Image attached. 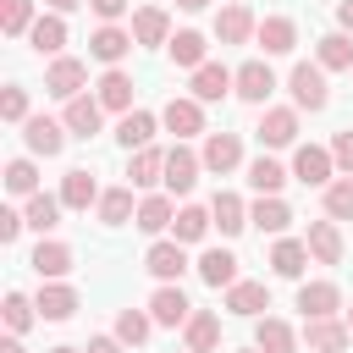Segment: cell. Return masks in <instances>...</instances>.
Returning a JSON list of instances; mask_svg holds the SVG:
<instances>
[{
  "label": "cell",
  "mask_w": 353,
  "mask_h": 353,
  "mask_svg": "<svg viewBox=\"0 0 353 353\" xmlns=\"http://www.w3.org/2000/svg\"><path fill=\"white\" fill-rule=\"evenodd\" d=\"M127 176H132V188H154V182H165V149H132L127 154Z\"/></svg>",
  "instance_id": "37"
},
{
  "label": "cell",
  "mask_w": 353,
  "mask_h": 353,
  "mask_svg": "<svg viewBox=\"0 0 353 353\" xmlns=\"http://www.w3.org/2000/svg\"><path fill=\"white\" fill-rule=\"evenodd\" d=\"M61 210H66V204H61V193H44V188H39L33 199H22V215H28V226H33L39 237L61 226Z\"/></svg>",
  "instance_id": "39"
},
{
  "label": "cell",
  "mask_w": 353,
  "mask_h": 353,
  "mask_svg": "<svg viewBox=\"0 0 353 353\" xmlns=\"http://www.w3.org/2000/svg\"><path fill=\"white\" fill-rule=\"evenodd\" d=\"M154 132H160V116H154V110H138V105L116 121V143H121L127 154H132V149H149V143H154Z\"/></svg>",
  "instance_id": "25"
},
{
  "label": "cell",
  "mask_w": 353,
  "mask_h": 353,
  "mask_svg": "<svg viewBox=\"0 0 353 353\" xmlns=\"http://www.w3.org/2000/svg\"><path fill=\"white\" fill-rule=\"evenodd\" d=\"M94 94H99V105H105V110H116V116H127V110H132V77H127L121 66H105V72H99V83H94Z\"/></svg>",
  "instance_id": "32"
},
{
  "label": "cell",
  "mask_w": 353,
  "mask_h": 353,
  "mask_svg": "<svg viewBox=\"0 0 353 353\" xmlns=\"http://www.w3.org/2000/svg\"><path fill=\"white\" fill-rule=\"evenodd\" d=\"M99 193H105V188L94 182V171H88V165H72V171L61 176V204H66V210H77V215H83V210H94V204H99Z\"/></svg>",
  "instance_id": "26"
},
{
  "label": "cell",
  "mask_w": 353,
  "mask_h": 353,
  "mask_svg": "<svg viewBox=\"0 0 353 353\" xmlns=\"http://www.w3.org/2000/svg\"><path fill=\"white\" fill-rule=\"evenodd\" d=\"M254 33H259V17H254L243 0H232V6L215 11V39H221V44H248Z\"/></svg>",
  "instance_id": "18"
},
{
  "label": "cell",
  "mask_w": 353,
  "mask_h": 353,
  "mask_svg": "<svg viewBox=\"0 0 353 353\" xmlns=\"http://www.w3.org/2000/svg\"><path fill=\"white\" fill-rule=\"evenodd\" d=\"M165 55H171L182 72H199V66L210 61V39H204L199 28H176V33H171V44H165Z\"/></svg>",
  "instance_id": "28"
},
{
  "label": "cell",
  "mask_w": 353,
  "mask_h": 353,
  "mask_svg": "<svg viewBox=\"0 0 353 353\" xmlns=\"http://www.w3.org/2000/svg\"><path fill=\"white\" fill-rule=\"evenodd\" d=\"M171 221H176L171 193H149V199H138V215H132V226H138V232L160 237V232H171Z\"/></svg>",
  "instance_id": "33"
},
{
  "label": "cell",
  "mask_w": 353,
  "mask_h": 353,
  "mask_svg": "<svg viewBox=\"0 0 353 353\" xmlns=\"http://www.w3.org/2000/svg\"><path fill=\"white\" fill-rule=\"evenodd\" d=\"M50 353H83V347H72V342H55V347H50Z\"/></svg>",
  "instance_id": "56"
},
{
  "label": "cell",
  "mask_w": 353,
  "mask_h": 353,
  "mask_svg": "<svg viewBox=\"0 0 353 353\" xmlns=\"http://www.w3.org/2000/svg\"><path fill=\"white\" fill-rule=\"evenodd\" d=\"M232 88H237V72H232V66H221V61H204V66L188 77V94H193V99H204V105L226 99Z\"/></svg>",
  "instance_id": "14"
},
{
  "label": "cell",
  "mask_w": 353,
  "mask_h": 353,
  "mask_svg": "<svg viewBox=\"0 0 353 353\" xmlns=\"http://www.w3.org/2000/svg\"><path fill=\"white\" fill-rule=\"evenodd\" d=\"M320 199H325V215L331 221H353V176H331L320 188Z\"/></svg>",
  "instance_id": "46"
},
{
  "label": "cell",
  "mask_w": 353,
  "mask_h": 353,
  "mask_svg": "<svg viewBox=\"0 0 353 353\" xmlns=\"http://www.w3.org/2000/svg\"><path fill=\"white\" fill-rule=\"evenodd\" d=\"M309 254H314V265H342V254H347V243H342V221H309Z\"/></svg>",
  "instance_id": "22"
},
{
  "label": "cell",
  "mask_w": 353,
  "mask_h": 353,
  "mask_svg": "<svg viewBox=\"0 0 353 353\" xmlns=\"http://www.w3.org/2000/svg\"><path fill=\"white\" fill-rule=\"evenodd\" d=\"M66 121H55V116H28L22 121V143H28V154H44V160H55L61 149H66Z\"/></svg>",
  "instance_id": "9"
},
{
  "label": "cell",
  "mask_w": 353,
  "mask_h": 353,
  "mask_svg": "<svg viewBox=\"0 0 353 353\" xmlns=\"http://www.w3.org/2000/svg\"><path fill=\"white\" fill-rule=\"evenodd\" d=\"M143 270H149L154 281H176V276L188 270V243H176V237H154L149 254H143Z\"/></svg>",
  "instance_id": "12"
},
{
  "label": "cell",
  "mask_w": 353,
  "mask_h": 353,
  "mask_svg": "<svg viewBox=\"0 0 353 353\" xmlns=\"http://www.w3.org/2000/svg\"><path fill=\"white\" fill-rule=\"evenodd\" d=\"M314 61H320L325 72H353V33H342V28L320 33V39H314Z\"/></svg>",
  "instance_id": "34"
},
{
  "label": "cell",
  "mask_w": 353,
  "mask_h": 353,
  "mask_svg": "<svg viewBox=\"0 0 353 353\" xmlns=\"http://www.w3.org/2000/svg\"><path fill=\"white\" fill-rule=\"evenodd\" d=\"M88 88V61H77V55H50V66H44V94L50 99H77Z\"/></svg>",
  "instance_id": "2"
},
{
  "label": "cell",
  "mask_w": 353,
  "mask_h": 353,
  "mask_svg": "<svg viewBox=\"0 0 353 353\" xmlns=\"http://www.w3.org/2000/svg\"><path fill=\"white\" fill-rule=\"evenodd\" d=\"M39 22V6L33 0H0V33L6 39H28Z\"/></svg>",
  "instance_id": "42"
},
{
  "label": "cell",
  "mask_w": 353,
  "mask_h": 353,
  "mask_svg": "<svg viewBox=\"0 0 353 353\" xmlns=\"http://www.w3.org/2000/svg\"><path fill=\"white\" fill-rule=\"evenodd\" d=\"M132 44H138V39H132V28H121V22H99V28L88 33V55H94L99 66H121Z\"/></svg>",
  "instance_id": "8"
},
{
  "label": "cell",
  "mask_w": 353,
  "mask_h": 353,
  "mask_svg": "<svg viewBox=\"0 0 353 353\" xmlns=\"http://www.w3.org/2000/svg\"><path fill=\"white\" fill-rule=\"evenodd\" d=\"M210 0H176V11H204Z\"/></svg>",
  "instance_id": "55"
},
{
  "label": "cell",
  "mask_w": 353,
  "mask_h": 353,
  "mask_svg": "<svg viewBox=\"0 0 353 353\" xmlns=\"http://www.w3.org/2000/svg\"><path fill=\"white\" fill-rule=\"evenodd\" d=\"M149 331H154V314H149V309H116V336H121L127 347L149 342Z\"/></svg>",
  "instance_id": "45"
},
{
  "label": "cell",
  "mask_w": 353,
  "mask_h": 353,
  "mask_svg": "<svg viewBox=\"0 0 353 353\" xmlns=\"http://www.w3.org/2000/svg\"><path fill=\"white\" fill-rule=\"evenodd\" d=\"M22 226H28V215H22L17 204H0V243H6V248L22 237Z\"/></svg>",
  "instance_id": "48"
},
{
  "label": "cell",
  "mask_w": 353,
  "mask_h": 353,
  "mask_svg": "<svg viewBox=\"0 0 353 353\" xmlns=\"http://www.w3.org/2000/svg\"><path fill=\"white\" fill-rule=\"evenodd\" d=\"M298 309H303V320L342 314V287L336 281H298Z\"/></svg>",
  "instance_id": "23"
},
{
  "label": "cell",
  "mask_w": 353,
  "mask_h": 353,
  "mask_svg": "<svg viewBox=\"0 0 353 353\" xmlns=\"http://www.w3.org/2000/svg\"><path fill=\"white\" fill-rule=\"evenodd\" d=\"M39 154H17L11 165H6V193L11 199H33L39 193V165H33Z\"/></svg>",
  "instance_id": "43"
},
{
  "label": "cell",
  "mask_w": 353,
  "mask_h": 353,
  "mask_svg": "<svg viewBox=\"0 0 353 353\" xmlns=\"http://www.w3.org/2000/svg\"><path fill=\"white\" fill-rule=\"evenodd\" d=\"M149 314H154V325H188V314H193V303H188V292L176 287V281H160L154 292H149Z\"/></svg>",
  "instance_id": "16"
},
{
  "label": "cell",
  "mask_w": 353,
  "mask_h": 353,
  "mask_svg": "<svg viewBox=\"0 0 353 353\" xmlns=\"http://www.w3.org/2000/svg\"><path fill=\"white\" fill-rule=\"evenodd\" d=\"M171 33H176V28H171V11H165V6H138V11H132V39H138L143 50H165Z\"/></svg>",
  "instance_id": "13"
},
{
  "label": "cell",
  "mask_w": 353,
  "mask_h": 353,
  "mask_svg": "<svg viewBox=\"0 0 353 353\" xmlns=\"http://www.w3.org/2000/svg\"><path fill=\"white\" fill-rule=\"evenodd\" d=\"M28 44H33L39 55H61V50H66V17H61V11H39Z\"/></svg>",
  "instance_id": "36"
},
{
  "label": "cell",
  "mask_w": 353,
  "mask_h": 353,
  "mask_svg": "<svg viewBox=\"0 0 353 353\" xmlns=\"http://www.w3.org/2000/svg\"><path fill=\"white\" fill-rule=\"evenodd\" d=\"M287 182H292V165H281L276 154H254L248 160V188L254 193H281Z\"/></svg>",
  "instance_id": "35"
},
{
  "label": "cell",
  "mask_w": 353,
  "mask_h": 353,
  "mask_svg": "<svg viewBox=\"0 0 353 353\" xmlns=\"http://www.w3.org/2000/svg\"><path fill=\"white\" fill-rule=\"evenodd\" d=\"M0 314H6V331H17V336H22V331L39 320V303H33L28 292H17V287H11V292H6V303H0Z\"/></svg>",
  "instance_id": "44"
},
{
  "label": "cell",
  "mask_w": 353,
  "mask_h": 353,
  "mask_svg": "<svg viewBox=\"0 0 353 353\" xmlns=\"http://www.w3.org/2000/svg\"><path fill=\"white\" fill-rule=\"evenodd\" d=\"M309 259H314V254H309V243H303V237H276L265 265H270V276H281V281H298V276L309 270Z\"/></svg>",
  "instance_id": "15"
},
{
  "label": "cell",
  "mask_w": 353,
  "mask_h": 353,
  "mask_svg": "<svg viewBox=\"0 0 353 353\" xmlns=\"http://www.w3.org/2000/svg\"><path fill=\"white\" fill-rule=\"evenodd\" d=\"M94 215H99V226H127V221L138 215V204H132V182H127V188H105L99 204H94Z\"/></svg>",
  "instance_id": "38"
},
{
  "label": "cell",
  "mask_w": 353,
  "mask_h": 353,
  "mask_svg": "<svg viewBox=\"0 0 353 353\" xmlns=\"http://www.w3.org/2000/svg\"><path fill=\"white\" fill-rule=\"evenodd\" d=\"M331 176H342L336 160H331V143H298V149H292V182H303V188H325Z\"/></svg>",
  "instance_id": "3"
},
{
  "label": "cell",
  "mask_w": 353,
  "mask_h": 353,
  "mask_svg": "<svg viewBox=\"0 0 353 353\" xmlns=\"http://www.w3.org/2000/svg\"><path fill=\"white\" fill-rule=\"evenodd\" d=\"M33 303H39V320H72V314L83 309L77 287H66V281H39Z\"/></svg>",
  "instance_id": "24"
},
{
  "label": "cell",
  "mask_w": 353,
  "mask_h": 353,
  "mask_svg": "<svg viewBox=\"0 0 353 353\" xmlns=\"http://www.w3.org/2000/svg\"><path fill=\"white\" fill-rule=\"evenodd\" d=\"M210 215H215V226H221V237H237L243 226H248V204L232 193V188H221L215 199H210Z\"/></svg>",
  "instance_id": "40"
},
{
  "label": "cell",
  "mask_w": 353,
  "mask_h": 353,
  "mask_svg": "<svg viewBox=\"0 0 353 353\" xmlns=\"http://www.w3.org/2000/svg\"><path fill=\"white\" fill-rule=\"evenodd\" d=\"M243 105H270V94H276V72H270V55H254V61H243L237 66V88H232Z\"/></svg>",
  "instance_id": "4"
},
{
  "label": "cell",
  "mask_w": 353,
  "mask_h": 353,
  "mask_svg": "<svg viewBox=\"0 0 353 353\" xmlns=\"http://www.w3.org/2000/svg\"><path fill=\"white\" fill-rule=\"evenodd\" d=\"M254 132H259L265 149H292L298 143V105H265Z\"/></svg>",
  "instance_id": "6"
},
{
  "label": "cell",
  "mask_w": 353,
  "mask_h": 353,
  "mask_svg": "<svg viewBox=\"0 0 353 353\" xmlns=\"http://www.w3.org/2000/svg\"><path fill=\"white\" fill-rule=\"evenodd\" d=\"M254 44H259L265 55H292V50H298V22H292V17H281V11H270V17H259Z\"/></svg>",
  "instance_id": "19"
},
{
  "label": "cell",
  "mask_w": 353,
  "mask_h": 353,
  "mask_svg": "<svg viewBox=\"0 0 353 353\" xmlns=\"http://www.w3.org/2000/svg\"><path fill=\"white\" fill-rule=\"evenodd\" d=\"M210 226H215V215H210L204 204H182L176 221H171V237H176V243H204Z\"/></svg>",
  "instance_id": "41"
},
{
  "label": "cell",
  "mask_w": 353,
  "mask_h": 353,
  "mask_svg": "<svg viewBox=\"0 0 353 353\" xmlns=\"http://www.w3.org/2000/svg\"><path fill=\"white\" fill-rule=\"evenodd\" d=\"M83 353H127V342L110 331V336H88V347H83Z\"/></svg>",
  "instance_id": "51"
},
{
  "label": "cell",
  "mask_w": 353,
  "mask_h": 353,
  "mask_svg": "<svg viewBox=\"0 0 353 353\" xmlns=\"http://www.w3.org/2000/svg\"><path fill=\"white\" fill-rule=\"evenodd\" d=\"M303 342H309V353H347L353 331H347V320L325 314V320H303Z\"/></svg>",
  "instance_id": "17"
},
{
  "label": "cell",
  "mask_w": 353,
  "mask_h": 353,
  "mask_svg": "<svg viewBox=\"0 0 353 353\" xmlns=\"http://www.w3.org/2000/svg\"><path fill=\"white\" fill-rule=\"evenodd\" d=\"M160 127L176 132V143L199 138V132H204V99H193V94H171L165 110H160Z\"/></svg>",
  "instance_id": "5"
},
{
  "label": "cell",
  "mask_w": 353,
  "mask_h": 353,
  "mask_svg": "<svg viewBox=\"0 0 353 353\" xmlns=\"http://www.w3.org/2000/svg\"><path fill=\"white\" fill-rule=\"evenodd\" d=\"M265 309H270V287H265V281H232V287H226V314L259 320Z\"/></svg>",
  "instance_id": "29"
},
{
  "label": "cell",
  "mask_w": 353,
  "mask_h": 353,
  "mask_svg": "<svg viewBox=\"0 0 353 353\" xmlns=\"http://www.w3.org/2000/svg\"><path fill=\"white\" fill-rule=\"evenodd\" d=\"M182 347H193V353H215V347H221V314H215V309H193L188 325H182Z\"/></svg>",
  "instance_id": "30"
},
{
  "label": "cell",
  "mask_w": 353,
  "mask_h": 353,
  "mask_svg": "<svg viewBox=\"0 0 353 353\" xmlns=\"http://www.w3.org/2000/svg\"><path fill=\"white\" fill-rule=\"evenodd\" d=\"M44 6H50V11H61V17H66V11H77V6H88V0H44Z\"/></svg>",
  "instance_id": "54"
},
{
  "label": "cell",
  "mask_w": 353,
  "mask_h": 353,
  "mask_svg": "<svg viewBox=\"0 0 353 353\" xmlns=\"http://www.w3.org/2000/svg\"><path fill=\"white\" fill-rule=\"evenodd\" d=\"M33 110H28V88L22 83H6L0 88V121H11V127H22Z\"/></svg>",
  "instance_id": "47"
},
{
  "label": "cell",
  "mask_w": 353,
  "mask_h": 353,
  "mask_svg": "<svg viewBox=\"0 0 353 353\" xmlns=\"http://www.w3.org/2000/svg\"><path fill=\"white\" fill-rule=\"evenodd\" d=\"M199 176H204V160H199L188 143L165 149V193H171V199H188V193L199 188Z\"/></svg>",
  "instance_id": "7"
},
{
  "label": "cell",
  "mask_w": 353,
  "mask_h": 353,
  "mask_svg": "<svg viewBox=\"0 0 353 353\" xmlns=\"http://www.w3.org/2000/svg\"><path fill=\"white\" fill-rule=\"evenodd\" d=\"M336 28L353 33V0H336Z\"/></svg>",
  "instance_id": "52"
},
{
  "label": "cell",
  "mask_w": 353,
  "mask_h": 353,
  "mask_svg": "<svg viewBox=\"0 0 353 353\" xmlns=\"http://www.w3.org/2000/svg\"><path fill=\"white\" fill-rule=\"evenodd\" d=\"M254 347L259 353H298V331L281 314H259L254 320Z\"/></svg>",
  "instance_id": "31"
},
{
  "label": "cell",
  "mask_w": 353,
  "mask_h": 353,
  "mask_svg": "<svg viewBox=\"0 0 353 353\" xmlns=\"http://www.w3.org/2000/svg\"><path fill=\"white\" fill-rule=\"evenodd\" d=\"M287 94H292V105H298V110H325V105H331L325 66H320V61H298V66L287 72Z\"/></svg>",
  "instance_id": "1"
},
{
  "label": "cell",
  "mask_w": 353,
  "mask_h": 353,
  "mask_svg": "<svg viewBox=\"0 0 353 353\" xmlns=\"http://www.w3.org/2000/svg\"><path fill=\"white\" fill-rule=\"evenodd\" d=\"M182 353H193V347H182Z\"/></svg>",
  "instance_id": "59"
},
{
  "label": "cell",
  "mask_w": 353,
  "mask_h": 353,
  "mask_svg": "<svg viewBox=\"0 0 353 353\" xmlns=\"http://www.w3.org/2000/svg\"><path fill=\"white\" fill-rule=\"evenodd\" d=\"M342 320H347V331H353V309H342Z\"/></svg>",
  "instance_id": "57"
},
{
  "label": "cell",
  "mask_w": 353,
  "mask_h": 353,
  "mask_svg": "<svg viewBox=\"0 0 353 353\" xmlns=\"http://www.w3.org/2000/svg\"><path fill=\"white\" fill-rule=\"evenodd\" d=\"M88 11H94L99 22H121V17L132 11V0H88Z\"/></svg>",
  "instance_id": "50"
},
{
  "label": "cell",
  "mask_w": 353,
  "mask_h": 353,
  "mask_svg": "<svg viewBox=\"0 0 353 353\" xmlns=\"http://www.w3.org/2000/svg\"><path fill=\"white\" fill-rule=\"evenodd\" d=\"M0 353H28V347H22V336H17V331H6V342H0Z\"/></svg>",
  "instance_id": "53"
},
{
  "label": "cell",
  "mask_w": 353,
  "mask_h": 353,
  "mask_svg": "<svg viewBox=\"0 0 353 353\" xmlns=\"http://www.w3.org/2000/svg\"><path fill=\"white\" fill-rule=\"evenodd\" d=\"M199 160H204L210 176H232V171L243 165V138H237V132H204Z\"/></svg>",
  "instance_id": "10"
},
{
  "label": "cell",
  "mask_w": 353,
  "mask_h": 353,
  "mask_svg": "<svg viewBox=\"0 0 353 353\" xmlns=\"http://www.w3.org/2000/svg\"><path fill=\"white\" fill-rule=\"evenodd\" d=\"M61 121H66L72 138H94V132L105 127V105H99V94H77V99H66Z\"/></svg>",
  "instance_id": "20"
},
{
  "label": "cell",
  "mask_w": 353,
  "mask_h": 353,
  "mask_svg": "<svg viewBox=\"0 0 353 353\" xmlns=\"http://www.w3.org/2000/svg\"><path fill=\"white\" fill-rule=\"evenodd\" d=\"M248 226H259V232H270V237H287V226H292V204H287L281 193H259V199L248 204Z\"/></svg>",
  "instance_id": "21"
},
{
  "label": "cell",
  "mask_w": 353,
  "mask_h": 353,
  "mask_svg": "<svg viewBox=\"0 0 353 353\" xmlns=\"http://www.w3.org/2000/svg\"><path fill=\"white\" fill-rule=\"evenodd\" d=\"M237 353H259V347H237Z\"/></svg>",
  "instance_id": "58"
},
{
  "label": "cell",
  "mask_w": 353,
  "mask_h": 353,
  "mask_svg": "<svg viewBox=\"0 0 353 353\" xmlns=\"http://www.w3.org/2000/svg\"><path fill=\"white\" fill-rule=\"evenodd\" d=\"M331 160H336L342 176H353V127H342V132L331 138Z\"/></svg>",
  "instance_id": "49"
},
{
  "label": "cell",
  "mask_w": 353,
  "mask_h": 353,
  "mask_svg": "<svg viewBox=\"0 0 353 353\" xmlns=\"http://www.w3.org/2000/svg\"><path fill=\"white\" fill-rule=\"evenodd\" d=\"M28 265H33V276H39V281H66V276H72V265H77V254H72V243L39 237V248L28 254Z\"/></svg>",
  "instance_id": "11"
},
{
  "label": "cell",
  "mask_w": 353,
  "mask_h": 353,
  "mask_svg": "<svg viewBox=\"0 0 353 353\" xmlns=\"http://www.w3.org/2000/svg\"><path fill=\"white\" fill-rule=\"evenodd\" d=\"M193 270H199V281H204V287H215V292H226L232 281H243V276H237V254H232V248H204Z\"/></svg>",
  "instance_id": "27"
}]
</instances>
